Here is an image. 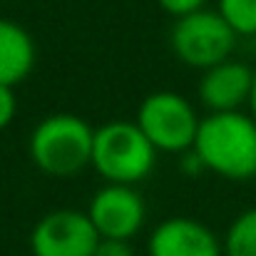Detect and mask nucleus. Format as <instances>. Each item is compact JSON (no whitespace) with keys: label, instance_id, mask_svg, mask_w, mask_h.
<instances>
[{"label":"nucleus","instance_id":"nucleus-13","mask_svg":"<svg viewBox=\"0 0 256 256\" xmlns=\"http://www.w3.org/2000/svg\"><path fill=\"white\" fill-rule=\"evenodd\" d=\"M15 114H18V94H15V87L0 82V132L12 124Z\"/></svg>","mask_w":256,"mask_h":256},{"label":"nucleus","instance_id":"nucleus-16","mask_svg":"<svg viewBox=\"0 0 256 256\" xmlns=\"http://www.w3.org/2000/svg\"><path fill=\"white\" fill-rule=\"evenodd\" d=\"M249 114L254 117V122H256V70H254V82H252V94H249Z\"/></svg>","mask_w":256,"mask_h":256},{"label":"nucleus","instance_id":"nucleus-8","mask_svg":"<svg viewBox=\"0 0 256 256\" xmlns=\"http://www.w3.org/2000/svg\"><path fill=\"white\" fill-rule=\"evenodd\" d=\"M150 256H224L222 239L202 222L189 216H170L160 222L150 239Z\"/></svg>","mask_w":256,"mask_h":256},{"label":"nucleus","instance_id":"nucleus-12","mask_svg":"<svg viewBox=\"0 0 256 256\" xmlns=\"http://www.w3.org/2000/svg\"><path fill=\"white\" fill-rule=\"evenodd\" d=\"M216 10L239 38L256 35V0H216Z\"/></svg>","mask_w":256,"mask_h":256},{"label":"nucleus","instance_id":"nucleus-11","mask_svg":"<svg viewBox=\"0 0 256 256\" xmlns=\"http://www.w3.org/2000/svg\"><path fill=\"white\" fill-rule=\"evenodd\" d=\"M222 249L224 256H256V206L234 216L222 239Z\"/></svg>","mask_w":256,"mask_h":256},{"label":"nucleus","instance_id":"nucleus-7","mask_svg":"<svg viewBox=\"0 0 256 256\" xmlns=\"http://www.w3.org/2000/svg\"><path fill=\"white\" fill-rule=\"evenodd\" d=\"M85 212L102 239H127V242H132L147 222L144 196L132 184L104 182L92 194Z\"/></svg>","mask_w":256,"mask_h":256},{"label":"nucleus","instance_id":"nucleus-6","mask_svg":"<svg viewBox=\"0 0 256 256\" xmlns=\"http://www.w3.org/2000/svg\"><path fill=\"white\" fill-rule=\"evenodd\" d=\"M100 234L87 212L62 206L42 214L30 232L32 256H94Z\"/></svg>","mask_w":256,"mask_h":256},{"label":"nucleus","instance_id":"nucleus-14","mask_svg":"<svg viewBox=\"0 0 256 256\" xmlns=\"http://www.w3.org/2000/svg\"><path fill=\"white\" fill-rule=\"evenodd\" d=\"M167 15L172 18H182V15H189L194 10H202L206 5V0H154Z\"/></svg>","mask_w":256,"mask_h":256},{"label":"nucleus","instance_id":"nucleus-2","mask_svg":"<svg viewBox=\"0 0 256 256\" xmlns=\"http://www.w3.org/2000/svg\"><path fill=\"white\" fill-rule=\"evenodd\" d=\"M94 127L75 112H52L42 117L30 137L28 154L38 172L52 179H72L92 162Z\"/></svg>","mask_w":256,"mask_h":256},{"label":"nucleus","instance_id":"nucleus-3","mask_svg":"<svg viewBox=\"0 0 256 256\" xmlns=\"http://www.w3.org/2000/svg\"><path fill=\"white\" fill-rule=\"evenodd\" d=\"M157 147L147 140L137 122L112 120L94 127L90 167L104 182L137 186L140 182L150 179L157 167Z\"/></svg>","mask_w":256,"mask_h":256},{"label":"nucleus","instance_id":"nucleus-10","mask_svg":"<svg viewBox=\"0 0 256 256\" xmlns=\"http://www.w3.org/2000/svg\"><path fill=\"white\" fill-rule=\"evenodd\" d=\"M38 62V45L32 35L15 20L0 18V82L20 85L25 82Z\"/></svg>","mask_w":256,"mask_h":256},{"label":"nucleus","instance_id":"nucleus-15","mask_svg":"<svg viewBox=\"0 0 256 256\" xmlns=\"http://www.w3.org/2000/svg\"><path fill=\"white\" fill-rule=\"evenodd\" d=\"M94 256H134V249L127 239H100Z\"/></svg>","mask_w":256,"mask_h":256},{"label":"nucleus","instance_id":"nucleus-4","mask_svg":"<svg viewBox=\"0 0 256 256\" xmlns=\"http://www.w3.org/2000/svg\"><path fill=\"white\" fill-rule=\"evenodd\" d=\"M239 35L222 18L219 10H194L174 18L170 30L172 55L194 70H206L232 58Z\"/></svg>","mask_w":256,"mask_h":256},{"label":"nucleus","instance_id":"nucleus-1","mask_svg":"<svg viewBox=\"0 0 256 256\" xmlns=\"http://www.w3.org/2000/svg\"><path fill=\"white\" fill-rule=\"evenodd\" d=\"M192 150L204 170L229 179L249 182L256 176V122L252 114L209 112L202 117Z\"/></svg>","mask_w":256,"mask_h":256},{"label":"nucleus","instance_id":"nucleus-9","mask_svg":"<svg viewBox=\"0 0 256 256\" xmlns=\"http://www.w3.org/2000/svg\"><path fill=\"white\" fill-rule=\"evenodd\" d=\"M254 82V70L242 60H224L202 70L196 94L206 112H236L249 102Z\"/></svg>","mask_w":256,"mask_h":256},{"label":"nucleus","instance_id":"nucleus-5","mask_svg":"<svg viewBox=\"0 0 256 256\" xmlns=\"http://www.w3.org/2000/svg\"><path fill=\"white\" fill-rule=\"evenodd\" d=\"M134 122L157 152L182 154L192 150L202 117L184 94L174 90H157L140 102Z\"/></svg>","mask_w":256,"mask_h":256}]
</instances>
